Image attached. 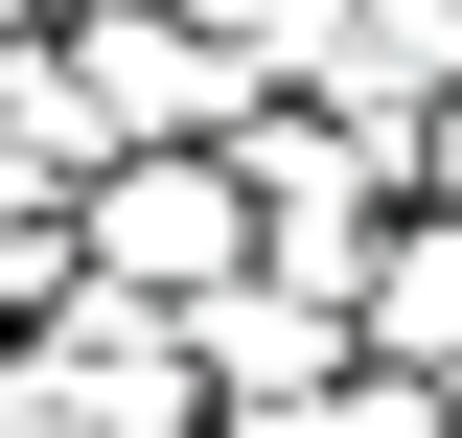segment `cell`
I'll use <instances>...</instances> for the list:
<instances>
[{"label":"cell","mask_w":462,"mask_h":438,"mask_svg":"<svg viewBox=\"0 0 462 438\" xmlns=\"http://www.w3.org/2000/svg\"><path fill=\"white\" fill-rule=\"evenodd\" d=\"M93 254H116V277H208V254H231V208H208V185H116Z\"/></svg>","instance_id":"6da1fadb"},{"label":"cell","mask_w":462,"mask_h":438,"mask_svg":"<svg viewBox=\"0 0 462 438\" xmlns=\"http://www.w3.org/2000/svg\"><path fill=\"white\" fill-rule=\"evenodd\" d=\"M439 438H462V392H439Z\"/></svg>","instance_id":"7a4b0ae2"}]
</instances>
